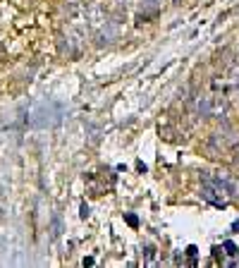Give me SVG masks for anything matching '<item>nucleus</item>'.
<instances>
[{
  "mask_svg": "<svg viewBox=\"0 0 239 268\" xmlns=\"http://www.w3.org/2000/svg\"><path fill=\"white\" fill-rule=\"evenodd\" d=\"M225 249L230 252V254H237V249H235V244H232V242H225Z\"/></svg>",
  "mask_w": 239,
  "mask_h": 268,
  "instance_id": "1",
  "label": "nucleus"
}]
</instances>
